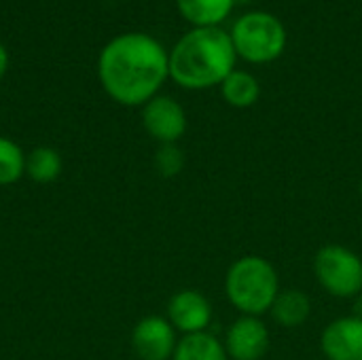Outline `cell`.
I'll use <instances>...</instances> for the list:
<instances>
[{"instance_id":"cell-18","label":"cell","mask_w":362,"mask_h":360,"mask_svg":"<svg viewBox=\"0 0 362 360\" xmlns=\"http://www.w3.org/2000/svg\"><path fill=\"white\" fill-rule=\"evenodd\" d=\"M6 70H8V51H6L4 45L0 42V81L4 79Z\"/></svg>"},{"instance_id":"cell-8","label":"cell","mask_w":362,"mask_h":360,"mask_svg":"<svg viewBox=\"0 0 362 360\" xmlns=\"http://www.w3.org/2000/svg\"><path fill=\"white\" fill-rule=\"evenodd\" d=\"M176 344V329L163 316H146L132 331V348L140 360H172Z\"/></svg>"},{"instance_id":"cell-13","label":"cell","mask_w":362,"mask_h":360,"mask_svg":"<svg viewBox=\"0 0 362 360\" xmlns=\"http://www.w3.org/2000/svg\"><path fill=\"white\" fill-rule=\"evenodd\" d=\"M223 100L233 108H250L261 98V83L246 70H233L221 83Z\"/></svg>"},{"instance_id":"cell-10","label":"cell","mask_w":362,"mask_h":360,"mask_svg":"<svg viewBox=\"0 0 362 360\" xmlns=\"http://www.w3.org/2000/svg\"><path fill=\"white\" fill-rule=\"evenodd\" d=\"M327 360H362V316H341L329 323L320 335Z\"/></svg>"},{"instance_id":"cell-5","label":"cell","mask_w":362,"mask_h":360,"mask_svg":"<svg viewBox=\"0 0 362 360\" xmlns=\"http://www.w3.org/2000/svg\"><path fill=\"white\" fill-rule=\"evenodd\" d=\"M318 284L337 299H352L362 293V259L341 244H327L314 257Z\"/></svg>"},{"instance_id":"cell-9","label":"cell","mask_w":362,"mask_h":360,"mask_svg":"<svg viewBox=\"0 0 362 360\" xmlns=\"http://www.w3.org/2000/svg\"><path fill=\"white\" fill-rule=\"evenodd\" d=\"M212 314L214 312L210 299L195 289L178 291L168 303V320L176 329V333L182 335L206 333L212 323Z\"/></svg>"},{"instance_id":"cell-4","label":"cell","mask_w":362,"mask_h":360,"mask_svg":"<svg viewBox=\"0 0 362 360\" xmlns=\"http://www.w3.org/2000/svg\"><path fill=\"white\" fill-rule=\"evenodd\" d=\"M238 57L250 64H269L286 49L284 23L265 11L244 13L229 32Z\"/></svg>"},{"instance_id":"cell-17","label":"cell","mask_w":362,"mask_h":360,"mask_svg":"<svg viewBox=\"0 0 362 360\" xmlns=\"http://www.w3.org/2000/svg\"><path fill=\"white\" fill-rule=\"evenodd\" d=\"M185 168V153L178 144H161L155 153V170L163 178H174Z\"/></svg>"},{"instance_id":"cell-16","label":"cell","mask_w":362,"mask_h":360,"mask_svg":"<svg viewBox=\"0 0 362 360\" xmlns=\"http://www.w3.org/2000/svg\"><path fill=\"white\" fill-rule=\"evenodd\" d=\"M25 174V155L11 138L0 136V187L15 185Z\"/></svg>"},{"instance_id":"cell-6","label":"cell","mask_w":362,"mask_h":360,"mask_svg":"<svg viewBox=\"0 0 362 360\" xmlns=\"http://www.w3.org/2000/svg\"><path fill=\"white\" fill-rule=\"evenodd\" d=\"M142 125L159 144H176L187 132V112L170 95H155L142 106Z\"/></svg>"},{"instance_id":"cell-1","label":"cell","mask_w":362,"mask_h":360,"mask_svg":"<svg viewBox=\"0 0 362 360\" xmlns=\"http://www.w3.org/2000/svg\"><path fill=\"white\" fill-rule=\"evenodd\" d=\"M170 76V53L144 32H125L108 40L98 57L104 91L123 106H144L159 95Z\"/></svg>"},{"instance_id":"cell-3","label":"cell","mask_w":362,"mask_h":360,"mask_svg":"<svg viewBox=\"0 0 362 360\" xmlns=\"http://www.w3.org/2000/svg\"><path fill=\"white\" fill-rule=\"evenodd\" d=\"M280 276L272 261L244 255L225 274V295L242 316H263L280 293Z\"/></svg>"},{"instance_id":"cell-15","label":"cell","mask_w":362,"mask_h":360,"mask_svg":"<svg viewBox=\"0 0 362 360\" xmlns=\"http://www.w3.org/2000/svg\"><path fill=\"white\" fill-rule=\"evenodd\" d=\"M64 168L62 155L51 146H38L30 155H25V174L40 185L53 182L59 178Z\"/></svg>"},{"instance_id":"cell-2","label":"cell","mask_w":362,"mask_h":360,"mask_svg":"<svg viewBox=\"0 0 362 360\" xmlns=\"http://www.w3.org/2000/svg\"><path fill=\"white\" fill-rule=\"evenodd\" d=\"M235 47L221 28H193L170 51V79L185 89H208L235 70Z\"/></svg>"},{"instance_id":"cell-12","label":"cell","mask_w":362,"mask_h":360,"mask_svg":"<svg viewBox=\"0 0 362 360\" xmlns=\"http://www.w3.org/2000/svg\"><path fill=\"white\" fill-rule=\"evenodd\" d=\"M235 0H176L180 15L195 28H214L231 13Z\"/></svg>"},{"instance_id":"cell-7","label":"cell","mask_w":362,"mask_h":360,"mask_svg":"<svg viewBox=\"0 0 362 360\" xmlns=\"http://www.w3.org/2000/svg\"><path fill=\"white\" fill-rule=\"evenodd\" d=\"M269 329L261 316H240L225 335V350L229 360H263L269 350Z\"/></svg>"},{"instance_id":"cell-14","label":"cell","mask_w":362,"mask_h":360,"mask_svg":"<svg viewBox=\"0 0 362 360\" xmlns=\"http://www.w3.org/2000/svg\"><path fill=\"white\" fill-rule=\"evenodd\" d=\"M172 360H229L225 344L216 339L212 333H195L182 335L178 339Z\"/></svg>"},{"instance_id":"cell-11","label":"cell","mask_w":362,"mask_h":360,"mask_svg":"<svg viewBox=\"0 0 362 360\" xmlns=\"http://www.w3.org/2000/svg\"><path fill=\"white\" fill-rule=\"evenodd\" d=\"M274 323L282 329H299L312 316V299L301 289H284L278 293L272 310Z\"/></svg>"}]
</instances>
